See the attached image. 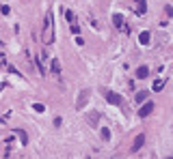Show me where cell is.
I'll use <instances>...</instances> for the list:
<instances>
[{
    "label": "cell",
    "instance_id": "obj_1",
    "mask_svg": "<svg viewBox=\"0 0 173 159\" xmlns=\"http://www.w3.org/2000/svg\"><path fill=\"white\" fill-rule=\"evenodd\" d=\"M54 39V19H52V13H45V22H43V43L50 45Z\"/></svg>",
    "mask_w": 173,
    "mask_h": 159
},
{
    "label": "cell",
    "instance_id": "obj_2",
    "mask_svg": "<svg viewBox=\"0 0 173 159\" xmlns=\"http://www.w3.org/2000/svg\"><path fill=\"white\" fill-rule=\"evenodd\" d=\"M104 97H106V101L113 103V105H124V97L117 95V92H113V90H104Z\"/></svg>",
    "mask_w": 173,
    "mask_h": 159
},
{
    "label": "cell",
    "instance_id": "obj_3",
    "mask_svg": "<svg viewBox=\"0 0 173 159\" xmlns=\"http://www.w3.org/2000/svg\"><path fill=\"white\" fill-rule=\"evenodd\" d=\"M89 97H91V90H89V88H82V90L78 92V99H76V110H82V108H85Z\"/></svg>",
    "mask_w": 173,
    "mask_h": 159
},
{
    "label": "cell",
    "instance_id": "obj_4",
    "mask_svg": "<svg viewBox=\"0 0 173 159\" xmlns=\"http://www.w3.org/2000/svg\"><path fill=\"white\" fill-rule=\"evenodd\" d=\"M152 112H154V101H145V103L138 108V116H141V118H147Z\"/></svg>",
    "mask_w": 173,
    "mask_h": 159
},
{
    "label": "cell",
    "instance_id": "obj_5",
    "mask_svg": "<svg viewBox=\"0 0 173 159\" xmlns=\"http://www.w3.org/2000/svg\"><path fill=\"white\" fill-rule=\"evenodd\" d=\"M138 41H141V45H149V41H152V32H149V30H143V32L138 35Z\"/></svg>",
    "mask_w": 173,
    "mask_h": 159
},
{
    "label": "cell",
    "instance_id": "obj_6",
    "mask_svg": "<svg viewBox=\"0 0 173 159\" xmlns=\"http://www.w3.org/2000/svg\"><path fill=\"white\" fill-rule=\"evenodd\" d=\"M97 120H100V112H89V114H86V122H89L91 127H95Z\"/></svg>",
    "mask_w": 173,
    "mask_h": 159
},
{
    "label": "cell",
    "instance_id": "obj_7",
    "mask_svg": "<svg viewBox=\"0 0 173 159\" xmlns=\"http://www.w3.org/2000/svg\"><path fill=\"white\" fill-rule=\"evenodd\" d=\"M147 97H149V92H147V90H138V92H136V97H134L136 105H138V103H145V101H147Z\"/></svg>",
    "mask_w": 173,
    "mask_h": 159
},
{
    "label": "cell",
    "instance_id": "obj_8",
    "mask_svg": "<svg viewBox=\"0 0 173 159\" xmlns=\"http://www.w3.org/2000/svg\"><path fill=\"white\" fill-rule=\"evenodd\" d=\"M143 144H145V135L141 133V135H136V138H134V144H132V151H138V148H141Z\"/></svg>",
    "mask_w": 173,
    "mask_h": 159
},
{
    "label": "cell",
    "instance_id": "obj_9",
    "mask_svg": "<svg viewBox=\"0 0 173 159\" xmlns=\"http://www.w3.org/2000/svg\"><path fill=\"white\" fill-rule=\"evenodd\" d=\"M147 13V0H138V6H136V15H145Z\"/></svg>",
    "mask_w": 173,
    "mask_h": 159
},
{
    "label": "cell",
    "instance_id": "obj_10",
    "mask_svg": "<svg viewBox=\"0 0 173 159\" xmlns=\"http://www.w3.org/2000/svg\"><path fill=\"white\" fill-rule=\"evenodd\" d=\"M147 75H149V69H147L145 65L136 69V78H138V80H145V78H147Z\"/></svg>",
    "mask_w": 173,
    "mask_h": 159
},
{
    "label": "cell",
    "instance_id": "obj_11",
    "mask_svg": "<svg viewBox=\"0 0 173 159\" xmlns=\"http://www.w3.org/2000/svg\"><path fill=\"white\" fill-rule=\"evenodd\" d=\"M100 135H102V140H104V142H108V140H110V129L102 127V129H100Z\"/></svg>",
    "mask_w": 173,
    "mask_h": 159
},
{
    "label": "cell",
    "instance_id": "obj_12",
    "mask_svg": "<svg viewBox=\"0 0 173 159\" xmlns=\"http://www.w3.org/2000/svg\"><path fill=\"white\" fill-rule=\"evenodd\" d=\"M113 24H115L117 28H121V26H124V19H121V15H119V13H115V15H113Z\"/></svg>",
    "mask_w": 173,
    "mask_h": 159
},
{
    "label": "cell",
    "instance_id": "obj_13",
    "mask_svg": "<svg viewBox=\"0 0 173 159\" xmlns=\"http://www.w3.org/2000/svg\"><path fill=\"white\" fill-rule=\"evenodd\" d=\"M17 135H20V140H22V144L26 146V144H28V135H26V131H24V129H17Z\"/></svg>",
    "mask_w": 173,
    "mask_h": 159
},
{
    "label": "cell",
    "instance_id": "obj_14",
    "mask_svg": "<svg viewBox=\"0 0 173 159\" xmlns=\"http://www.w3.org/2000/svg\"><path fill=\"white\" fill-rule=\"evenodd\" d=\"M65 19L74 24V19H76V15H74V11H65Z\"/></svg>",
    "mask_w": 173,
    "mask_h": 159
},
{
    "label": "cell",
    "instance_id": "obj_15",
    "mask_svg": "<svg viewBox=\"0 0 173 159\" xmlns=\"http://www.w3.org/2000/svg\"><path fill=\"white\" fill-rule=\"evenodd\" d=\"M52 71H54L56 75H58V71H61V65H58V60H56V58L52 60Z\"/></svg>",
    "mask_w": 173,
    "mask_h": 159
},
{
    "label": "cell",
    "instance_id": "obj_16",
    "mask_svg": "<svg viewBox=\"0 0 173 159\" xmlns=\"http://www.w3.org/2000/svg\"><path fill=\"white\" fill-rule=\"evenodd\" d=\"M162 88H165V80H158V82L154 84V90L158 92V90H162Z\"/></svg>",
    "mask_w": 173,
    "mask_h": 159
},
{
    "label": "cell",
    "instance_id": "obj_17",
    "mask_svg": "<svg viewBox=\"0 0 173 159\" xmlns=\"http://www.w3.org/2000/svg\"><path fill=\"white\" fill-rule=\"evenodd\" d=\"M33 108H35V112H43V110H45V105H43V103H35Z\"/></svg>",
    "mask_w": 173,
    "mask_h": 159
},
{
    "label": "cell",
    "instance_id": "obj_18",
    "mask_svg": "<svg viewBox=\"0 0 173 159\" xmlns=\"http://www.w3.org/2000/svg\"><path fill=\"white\" fill-rule=\"evenodd\" d=\"M165 13H167L169 17H173V6H171V4H167V6H165Z\"/></svg>",
    "mask_w": 173,
    "mask_h": 159
},
{
    "label": "cell",
    "instance_id": "obj_19",
    "mask_svg": "<svg viewBox=\"0 0 173 159\" xmlns=\"http://www.w3.org/2000/svg\"><path fill=\"white\" fill-rule=\"evenodd\" d=\"M72 32L78 37V32H80V26H78V24H72Z\"/></svg>",
    "mask_w": 173,
    "mask_h": 159
},
{
    "label": "cell",
    "instance_id": "obj_20",
    "mask_svg": "<svg viewBox=\"0 0 173 159\" xmlns=\"http://www.w3.org/2000/svg\"><path fill=\"white\" fill-rule=\"evenodd\" d=\"M0 11H2V15H9V13H11V9H9V6H7V4H4V6H2V9H0Z\"/></svg>",
    "mask_w": 173,
    "mask_h": 159
},
{
    "label": "cell",
    "instance_id": "obj_21",
    "mask_svg": "<svg viewBox=\"0 0 173 159\" xmlns=\"http://www.w3.org/2000/svg\"><path fill=\"white\" fill-rule=\"evenodd\" d=\"M167 159H173V157H167Z\"/></svg>",
    "mask_w": 173,
    "mask_h": 159
}]
</instances>
